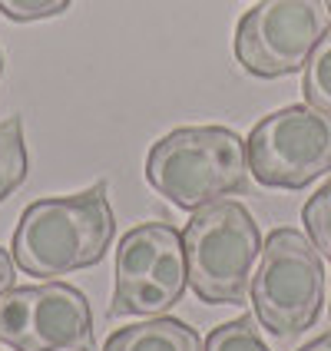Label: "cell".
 <instances>
[{"label":"cell","instance_id":"obj_6","mask_svg":"<svg viewBox=\"0 0 331 351\" xmlns=\"http://www.w3.org/2000/svg\"><path fill=\"white\" fill-rule=\"evenodd\" d=\"M249 173L269 189H305L331 173V113L285 106L255 123L245 139Z\"/></svg>","mask_w":331,"mask_h":351},{"label":"cell","instance_id":"obj_10","mask_svg":"<svg viewBox=\"0 0 331 351\" xmlns=\"http://www.w3.org/2000/svg\"><path fill=\"white\" fill-rule=\"evenodd\" d=\"M27 179V146H23V119L10 117L0 123V202L14 195Z\"/></svg>","mask_w":331,"mask_h":351},{"label":"cell","instance_id":"obj_7","mask_svg":"<svg viewBox=\"0 0 331 351\" xmlns=\"http://www.w3.org/2000/svg\"><path fill=\"white\" fill-rule=\"evenodd\" d=\"M189 265L182 235L166 222H143L119 239L113 315L159 318L182 302Z\"/></svg>","mask_w":331,"mask_h":351},{"label":"cell","instance_id":"obj_2","mask_svg":"<svg viewBox=\"0 0 331 351\" xmlns=\"http://www.w3.org/2000/svg\"><path fill=\"white\" fill-rule=\"evenodd\" d=\"M245 139L225 126H182L153 143L146 182L179 209H202L245 189Z\"/></svg>","mask_w":331,"mask_h":351},{"label":"cell","instance_id":"obj_8","mask_svg":"<svg viewBox=\"0 0 331 351\" xmlns=\"http://www.w3.org/2000/svg\"><path fill=\"white\" fill-rule=\"evenodd\" d=\"M0 341L14 351H90L93 312L86 295L47 278L0 295Z\"/></svg>","mask_w":331,"mask_h":351},{"label":"cell","instance_id":"obj_15","mask_svg":"<svg viewBox=\"0 0 331 351\" xmlns=\"http://www.w3.org/2000/svg\"><path fill=\"white\" fill-rule=\"evenodd\" d=\"M14 255L7 252V249H0V295L10 292L14 289Z\"/></svg>","mask_w":331,"mask_h":351},{"label":"cell","instance_id":"obj_17","mask_svg":"<svg viewBox=\"0 0 331 351\" xmlns=\"http://www.w3.org/2000/svg\"><path fill=\"white\" fill-rule=\"evenodd\" d=\"M325 3H328V10H331V0H325Z\"/></svg>","mask_w":331,"mask_h":351},{"label":"cell","instance_id":"obj_1","mask_svg":"<svg viewBox=\"0 0 331 351\" xmlns=\"http://www.w3.org/2000/svg\"><path fill=\"white\" fill-rule=\"evenodd\" d=\"M117 232L106 182L77 195H50L30 202L14 229V262L27 275L60 278L97 265Z\"/></svg>","mask_w":331,"mask_h":351},{"label":"cell","instance_id":"obj_11","mask_svg":"<svg viewBox=\"0 0 331 351\" xmlns=\"http://www.w3.org/2000/svg\"><path fill=\"white\" fill-rule=\"evenodd\" d=\"M302 93L305 103L331 113V30L318 40V47L312 50V57L305 63V77H302Z\"/></svg>","mask_w":331,"mask_h":351},{"label":"cell","instance_id":"obj_12","mask_svg":"<svg viewBox=\"0 0 331 351\" xmlns=\"http://www.w3.org/2000/svg\"><path fill=\"white\" fill-rule=\"evenodd\" d=\"M202 351H272V348L258 335V318L255 315H238L232 322L212 328Z\"/></svg>","mask_w":331,"mask_h":351},{"label":"cell","instance_id":"obj_5","mask_svg":"<svg viewBox=\"0 0 331 351\" xmlns=\"http://www.w3.org/2000/svg\"><path fill=\"white\" fill-rule=\"evenodd\" d=\"M328 30L325 0H258L235 27V60L258 80L289 77L305 70Z\"/></svg>","mask_w":331,"mask_h":351},{"label":"cell","instance_id":"obj_16","mask_svg":"<svg viewBox=\"0 0 331 351\" xmlns=\"http://www.w3.org/2000/svg\"><path fill=\"white\" fill-rule=\"evenodd\" d=\"M298 351H331V332L321 335V338H315V341H308L305 348H298Z\"/></svg>","mask_w":331,"mask_h":351},{"label":"cell","instance_id":"obj_4","mask_svg":"<svg viewBox=\"0 0 331 351\" xmlns=\"http://www.w3.org/2000/svg\"><path fill=\"white\" fill-rule=\"evenodd\" d=\"M325 302V265L312 239L298 229H275L252 275V305L262 328L278 338L308 332Z\"/></svg>","mask_w":331,"mask_h":351},{"label":"cell","instance_id":"obj_3","mask_svg":"<svg viewBox=\"0 0 331 351\" xmlns=\"http://www.w3.org/2000/svg\"><path fill=\"white\" fill-rule=\"evenodd\" d=\"M262 245L265 242L258 235V222L242 202L219 199L195 209L182 229L193 292L212 305L242 302L252 292V275Z\"/></svg>","mask_w":331,"mask_h":351},{"label":"cell","instance_id":"obj_18","mask_svg":"<svg viewBox=\"0 0 331 351\" xmlns=\"http://www.w3.org/2000/svg\"><path fill=\"white\" fill-rule=\"evenodd\" d=\"M0 70H3V63H0Z\"/></svg>","mask_w":331,"mask_h":351},{"label":"cell","instance_id":"obj_14","mask_svg":"<svg viewBox=\"0 0 331 351\" xmlns=\"http://www.w3.org/2000/svg\"><path fill=\"white\" fill-rule=\"evenodd\" d=\"M73 0H0V14L17 23H34V20L57 17Z\"/></svg>","mask_w":331,"mask_h":351},{"label":"cell","instance_id":"obj_9","mask_svg":"<svg viewBox=\"0 0 331 351\" xmlns=\"http://www.w3.org/2000/svg\"><path fill=\"white\" fill-rule=\"evenodd\" d=\"M103 351H202V338L193 325L159 315V318L113 332Z\"/></svg>","mask_w":331,"mask_h":351},{"label":"cell","instance_id":"obj_13","mask_svg":"<svg viewBox=\"0 0 331 351\" xmlns=\"http://www.w3.org/2000/svg\"><path fill=\"white\" fill-rule=\"evenodd\" d=\"M302 222L308 229V239L315 242V249L331 262V179L321 189H315L312 199L305 202Z\"/></svg>","mask_w":331,"mask_h":351}]
</instances>
